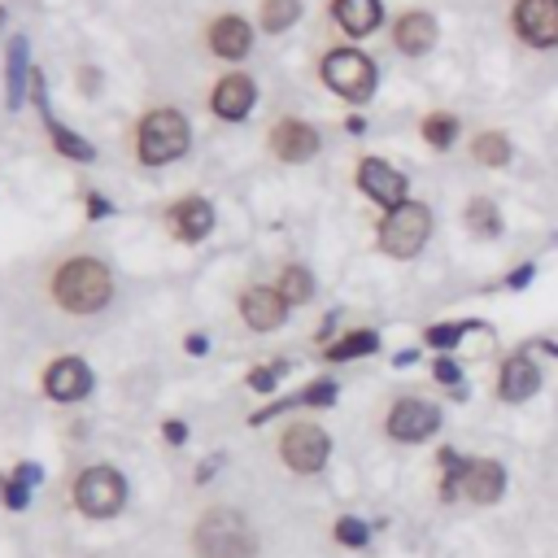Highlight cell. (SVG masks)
Wrapping results in <instances>:
<instances>
[{
    "label": "cell",
    "instance_id": "8fae6325",
    "mask_svg": "<svg viewBox=\"0 0 558 558\" xmlns=\"http://www.w3.org/2000/svg\"><path fill=\"white\" fill-rule=\"evenodd\" d=\"M541 379H545V371L532 362V353H510L497 371V397L501 401H527L541 392Z\"/></svg>",
    "mask_w": 558,
    "mask_h": 558
},
{
    "label": "cell",
    "instance_id": "3957f363",
    "mask_svg": "<svg viewBox=\"0 0 558 558\" xmlns=\"http://www.w3.org/2000/svg\"><path fill=\"white\" fill-rule=\"evenodd\" d=\"M432 235V209L423 201H401L379 222V248L388 257H414Z\"/></svg>",
    "mask_w": 558,
    "mask_h": 558
},
{
    "label": "cell",
    "instance_id": "484cf974",
    "mask_svg": "<svg viewBox=\"0 0 558 558\" xmlns=\"http://www.w3.org/2000/svg\"><path fill=\"white\" fill-rule=\"evenodd\" d=\"M375 344H379V336H375V331H349V336H340V344H331V349H327V357H331V362H344V357L371 353Z\"/></svg>",
    "mask_w": 558,
    "mask_h": 558
},
{
    "label": "cell",
    "instance_id": "e0dca14e",
    "mask_svg": "<svg viewBox=\"0 0 558 558\" xmlns=\"http://www.w3.org/2000/svg\"><path fill=\"white\" fill-rule=\"evenodd\" d=\"M331 17H336V26L344 35L362 39L384 22V4L379 0H331Z\"/></svg>",
    "mask_w": 558,
    "mask_h": 558
},
{
    "label": "cell",
    "instance_id": "4fadbf2b",
    "mask_svg": "<svg viewBox=\"0 0 558 558\" xmlns=\"http://www.w3.org/2000/svg\"><path fill=\"white\" fill-rule=\"evenodd\" d=\"M270 148H275L279 161H305V157L318 153V131L296 122V118H283V122L270 126Z\"/></svg>",
    "mask_w": 558,
    "mask_h": 558
},
{
    "label": "cell",
    "instance_id": "7c38bea8",
    "mask_svg": "<svg viewBox=\"0 0 558 558\" xmlns=\"http://www.w3.org/2000/svg\"><path fill=\"white\" fill-rule=\"evenodd\" d=\"M458 493L471 497L475 506H493V501L506 493V466H501L497 458H475V462H466Z\"/></svg>",
    "mask_w": 558,
    "mask_h": 558
},
{
    "label": "cell",
    "instance_id": "ac0fdd59",
    "mask_svg": "<svg viewBox=\"0 0 558 558\" xmlns=\"http://www.w3.org/2000/svg\"><path fill=\"white\" fill-rule=\"evenodd\" d=\"M248 44H253V31H248L244 17H231V13H227V17H218V22L209 26V48H214L218 57H227V61L244 57Z\"/></svg>",
    "mask_w": 558,
    "mask_h": 558
},
{
    "label": "cell",
    "instance_id": "7a4b0ae2",
    "mask_svg": "<svg viewBox=\"0 0 558 558\" xmlns=\"http://www.w3.org/2000/svg\"><path fill=\"white\" fill-rule=\"evenodd\" d=\"M257 541L253 527L235 510H209L196 527V554L201 558H253Z\"/></svg>",
    "mask_w": 558,
    "mask_h": 558
},
{
    "label": "cell",
    "instance_id": "8992f818",
    "mask_svg": "<svg viewBox=\"0 0 558 558\" xmlns=\"http://www.w3.org/2000/svg\"><path fill=\"white\" fill-rule=\"evenodd\" d=\"M510 26H514L519 44H527L536 52L558 48V0H514Z\"/></svg>",
    "mask_w": 558,
    "mask_h": 558
},
{
    "label": "cell",
    "instance_id": "d6986e66",
    "mask_svg": "<svg viewBox=\"0 0 558 558\" xmlns=\"http://www.w3.org/2000/svg\"><path fill=\"white\" fill-rule=\"evenodd\" d=\"M209 105H214L218 118H244V113L253 109V83H248L244 74H227V78L214 87Z\"/></svg>",
    "mask_w": 558,
    "mask_h": 558
},
{
    "label": "cell",
    "instance_id": "ba28073f",
    "mask_svg": "<svg viewBox=\"0 0 558 558\" xmlns=\"http://www.w3.org/2000/svg\"><path fill=\"white\" fill-rule=\"evenodd\" d=\"M436 427H440V405H432V401H423V397H401V401L388 410V436H392V440L414 445V440H427Z\"/></svg>",
    "mask_w": 558,
    "mask_h": 558
},
{
    "label": "cell",
    "instance_id": "d4e9b609",
    "mask_svg": "<svg viewBox=\"0 0 558 558\" xmlns=\"http://www.w3.org/2000/svg\"><path fill=\"white\" fill-rule=\"evenodd\" d=\"M296 17H301V0H266L262 4V26L275 31V35L288 31Z\"/></svg>",
    "mask_w": 558,
    "mask_h": 558
},
{
    "label": "cell",
    "instance_id": "9c48e42d",
    "mask_svg": "<svg viewBox=\"0 0 558 558\" xmlns=\"http://www.w3.org/2000/svg\"><path fill=\"white\" fill-rule=\"evenodd\" d=\"M283 462L292 466V471H301V475H310V471H318L323 462H327V453H331V440H327V432L323 427H314V423H292L288 432H283Z\"/></svg>",
    "mask_w": 558,
    "mask_h": 558
},
{
    "label": "cell",
    "instance_id": "ffe728a7",
    "mask_svg": "<svg viewBox=\"0 0 558 558\" xmlns=\"http://www.w3.org/2000/svg\"><path fill=\"white\" fill-rule=\"evenodd\" d=\"M209 222H214V209H209V201H201V196H183V201H174V209H170V227H174V235H183V240H201V235L209 231Z\"/></svg>",
    "mask_w": 558,
    "mask_h": 558
},
{
    "label": "cell",
    "instance_id": "5bb4252c",
    "mask_svg": "<svg viewBox=\"0 0 558 558\" xmlns=\"http://www.w3.org/2000/svg\"><path fill=\"white\" fill-rule=\"evenodd\" d=\"M392 44H397L405 57H423V52H432V48H436V17L423 13V9L401 13L397 26H392Z\"/></svg>",
    "mask_w": 558,
    "mask_h": 558
},
{
    "label": "cell",
    "instance_id": "83f0119b",
    "mask_svg": "<svg viewBox=\"0 0 558 558\" xmlns=\"http://www.w3.org/2000/svg\"><path fill=\"white\" fill-rule=\"evenodd\" d=\"M336 536H340L344 545H362V541H366V527H362L357 519H340V523H336Z\"/></svg>",
    "mask_w": 558,
    "mask_h": 558
},
{
    "label": "cell",
    "instance_id": "7402d4cb",
    "mask_svg": "<svg viewBox=\"0 0 558 558\" xmlns=\"http://www.w3.org/2000/svg\"><path fill=\"white\" fill-rule=\"evenodd\" d=\"M466 227H471V235L493 240V235L501 231V214H497V205H493L488 196H475V201L466 205Z\"/></svg>",
    "mask_w": 558,
    "mask_h": 558
},
{
    "label": "cell",
    "instance_id": "9a60e30c",
    "mask_svg": "<svg viewBox=\"0 0 558 558\" xmlns=\"http://www.w3.org/2000/svg\"><path fill=\"white\" fill-rule=\"evenodd\" d=\"M44 388H48V397H57V401H78V397H87V388H92V371H87V362H78V357H61V362L48 366Z\"/></svg>",
    "mask_w": 558,
    "mask_h": 558
},
{
    "label": "cell",
    "instance_id": "603a6c76",
    "mask_svg": "<svg viewBox=\"0 0 558 558\" xmlns=\"http://www.w3.org/2000/svg\"><path fill=\"white\" fill-rule=\"evenodd\" d=\"M423 140H427L432 148H449V144L458 140V118H453V113H427V118H423Z\"/></svg>",
    "mask_w": 558,
    "mask_h": 558
},
{
    "label": "cell",
    "instance_id": "5b68a950",
    "mask_svg": "<svg viewBox=\"0 0 558 558\" xmlns=\"http://www.w3.org/2000/svg\"><path fill=\"white\" fill-rule=\"evenodd\" d=\"M183 148H187V122H183V113H174V109H153V113L140 122L135 153H140L144 166L174 161Z\"/></svg>",
    "mask_w": 558,
    "mask_h": 558
},
{
    "label": "cell",
    "instance_id": "cb8c5ba5",
    "mask_svg": "<svg viewBox=\"0 0 558 558\" xmlns=\"http://www.w3.org/2000/svg\"><path fill=\"white\" fill-rule=\"evenodd\" d=\"M310 292H314L310 270H305V266H288L283 279H279V296H283L288 305H301V301H310Z\"/></svg>",
    "mask_w": 558,
    "mask_h": 558
},
{
    "label": "cell",
    "instance_id": "2e32d148",
    "mask_svg": "<svg viewBox=\"0 0 558 558\" xmlns=\"http://www.w3.org/2000/svg\"><path fill=\"white\" fill-rule=\"evenodd\" d=\"M240 314H244V323H248V327L270 331V327H279V323H283L288 301L279 296V288H248V292L240 296Z\"/></svg>",
    "mask_w": 558,
    "mask_h": 558
},
{
    "label": "cell",
    "instance_id": "f1b7e54d",
    "mask_svg": "<svg viewBox=\"0 0 558 558\" xmlns=\"http://www.w3.org/2000/svg\"><path fill=\"white\" fill-rule=\"evenodd\" d=\"M432 375H436V379H440V384H458V375H462V371H458V366H453V362H449V357H440V362H436V366H432Z\"/></svg>",
    "mask_w": 558,
    "mask_h": 558
},
{
    "label": "cell",
    "instance_id": "30bf717a",
    "mask_svg": "<svg viewBox=\"0 0 558 558\" xmlns=\"http://www.w3.org/2000/svg\"><path fill=\"white\" fill-rule=\"evenodd\" d=\"M357 187H362L375 205H384V209H397L401 201H410V196H405V174L392 170L384 157H362V161H357Z\"/></svg>",
    "mask_w": 558,
    "mask_h": 558
},
{
    "label": "cell",
    "instance_id": "6da1fadb",
    "mask_svg": "<svg viewBox=\"0 0 558 558\" xmlns=\"http://www.w3.org/2000/svg\"><path fill=\"white\" fill-rule=\"evenodd\" d=\"M52 292H57V301H61L70 314H96V310L109 301L113 279H109L105 262H96V257H74V262H65V266L57 270Z\"/></svg>",
    "mask_w": 558,
    "mask_h": 558
},
{
    "label": "cell",
    "instance_id": "44dd1931",
    "mask_svg": "<svg viewBox=\"0 0 558 558\" xmlns=\"http://www.w3.org/2000/svg\"><path fill=\"white\" fill-rule=\"evenodd\" d=\"M471 157L480 161V166H488V170H501L506 161H510V140H506V131H480L475 140H471Z\"/></svg>",
    "mask_w": 558,
    "mask_h": 558
},
{
    "label": "cell",
    "instance_id": "52a82bcc",
    "mask_svg": "<svg viewBox=\"0 0 558 558\" xmlns=\"http://www.w3.org/2000/svg\"><path fill=\"white\" fill-rule=\"evenodd\" d=\"M122 497H126V488H122V475H118L113 466H87V471L78 475V484H74V501H78V510L92 514V519L118 514Z\"/></svg>",
    "mask_w": 558,
    "mask_h": 558
},
{
    "label": "cell",
    "instance_id": "277c9868",
    "mask_svg": "<svg viewBox=\"0 0 558 558\" xmlns=\"http://www.w3.org/2000/svg\"><path fill=\"white\" fill-rule=\"evenodd\" d=\"M323 83H327L336 96L362 105V100H371V92H375V61H371L366 52H357V48H331V52L323 57Z\"/></svg>",
    "mask_w": 558,
    "mask_h": 558
},
{
    "label": "cell",
    "instance_id": "4316f807",
    "mask_svg": "<svg viewBox=\"0 0 558 558\" xmlns=\"http://www.w3.org/2000/svg\"><path fill=\"white\" fill-rule=\"evenodd\" d=\"M471 331V323H440V327H427V344L432 349H449V344H458V336H466Z\"/></svg>",
    "mask_w": 558,
    "mask_h": 558
},
{
    "label": "cell",
    "instance_id": "f546056e",
    "mask_svg": "<svg viewBox=\"0 0 558 558\" xmlns=\"http://www.w3.org/2000/svg\"><path fill=\"white\" fill-rule=\"evenodd\" d=\"M0 26H4V9H0Z\"/></svg>",
    "mask_w": 558,
    "mask_h": 558
}]
</instances>
